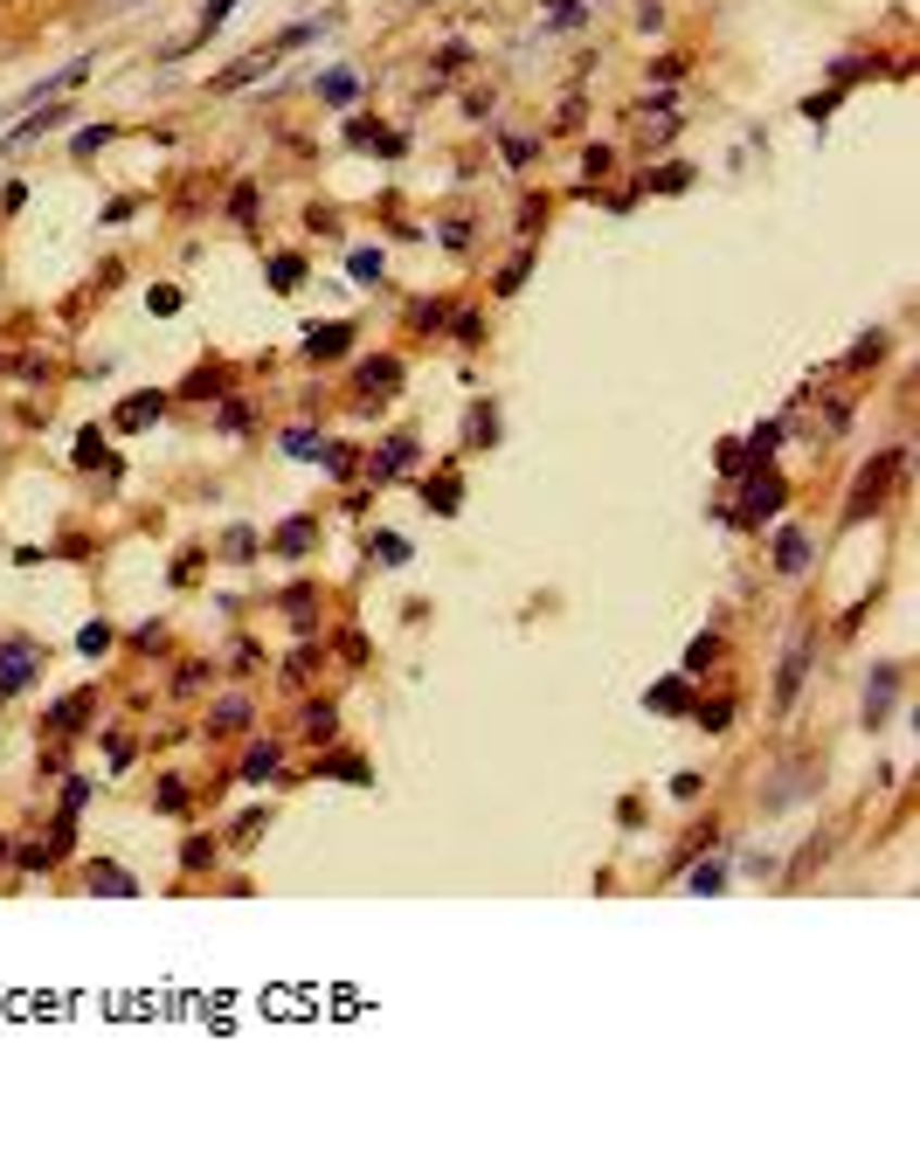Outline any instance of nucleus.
Here are the masks:
<instances>
[{
    "label": "nucleus",
    "mask_w": 920,
    "mask_h": 1175,
    "mask_svg": "<svg viewBox=\"0 0 920 1175\" xmlns=\"http://www.w3.org/2000/svg\"><path fill=\"white\" fill-rule=\"evenodd\" d=\"M789 484L776 478V470H755V478L741 484V519H768V511H782Z\"/></svg>",
    "instance_id": "f257e3e1"
},
{
    "label": "nucleus",
    "mask_w": 920,
    "mask_h": 1175,
    "mask_svg": "<svg viewBox=\"0 0 920 1175\" xmlns=\"http://www.w3.org/2000/svg\"><path fill=\"white\" fill-rule=\"evenodd\" d=\"M55 125H63V111H42V118H28L14 139H42V131H55Z\"/></svg>",
    "instance_id": "393cba45"
},
{
    "label": "nucleus",
    "mask_w": 920,
    "mask_h": 1175,
    "mask_svg": "<svg viewBox=\"0 0 920 1175\" xmlns=\"http://www.w3.org/2000/svg\"><path fill=\"white\" fill-rule=\"evenodd\" d=\"M35 678V650L28 643H8V650H0V692H22Z\"/></svg>",
    "instance_id": "7ed1b4c3"
},
{
    "label": "nucleus",
    "mask_w": 920,
    "mask_h": 1175,
    "mask_svg": "<svg viewBox=\"0 0 920 1175\" xmlns=\"http://www.w3.org/2000/svg\"><path fill=\"white\" fill-rule=\"evenodd\" d=\"M326 774H332V782H361V788L374 782V774H367V761H353V754H340V761H326Z\"/></svg>",
    "instance_id": "dca6fc26"
},
{
    "label": "nucleus",
    "mask_w": 920,
    "mask_h": 1175,
    "mask_svg": "<svg viewBox=\"0 0 920 1175\" xmlns=\"http://www.w3.org/2000/svg\"><path fill=\"white\" fill-rule=\"evenodd\" d=\"M340 733V719H332V706H312L305 712V741H332Z\"/></svg>",
    "instance_id": "ddd939ff"
},
{
    "label": "nucleus",
    "mask_w": 920,
    "mask_h": 1175,
    "mask_svg": "<svg viewBox=\"0 0 920 1175\" xmlns=\"http://www.w3.org/2000/svg\"><path fill=\"white\" fill-rule=\"evenodd\" d=\"M187 394H222V374H215V367L194 374V381H187Z\"/></svg>",
    "instance_id": "7c9ffc66"
},
{
    "label": "nucleus",
    "mask_w": 920,
    "mask_h": 1175,
    "mask_svg": "<svg viewBox=\"0 0 920 1175\" xmlns=\"http://www.w3.org/2000/svg\"><path fill=\"white\" fill-rule=\"evenodd\" d=\"M581 166H589V180H603L609 174V146H589V160H581Z\"/></svg>",
    "instance_id": "c85d7f7f"
},
{
    "label": "nucleus",
    "mask_w": 920,
    "mask_h": 1175,
    "mask_svg": "<svg viewBox=\"0 0 920 1175\" xmlns=\"http://www.w3.org/2000/svg\"><path fill=\"white\" fill-rule=\"evenodd\" d=\"M776 567H782V574H803V567H810V540H803V533H782V540H776Z\"/></svg>",
    "instance_id": "39448f33"
},
{
    "label": "nucleus",
    "mask_w": 920,
    "mask_h": 1175,
    "mask_svg": "<svg viewBox=\"0 0 920 1175\" xmlns=\"http://www.w3.org/2000/svg\"><path fill=\"white\" fill-rule=\"evenodd\" d=\"M160 415V394H131V402L118 408V429H146Z\"/></svg>",
    "instance_id": "0eeeda50"
},
{
    "label": "nucleus",
    "mask_w": 920,
    "mask_h": 1175,
    "mask_svg": "<svg viewBox=\"0 0 920 1175\" xmlns=\"http://www.w3.org/2000/svg\"><path fill=\"white\" fill-rule=\"evenodd\" d=\"M0 858H8V844H0Z\"/></svg>",
    "instance_id": "72a5a7b5"
},
{
    "label": "nucleus",
    "mask_w": 920,
    "mask_h": 1175,
    "mask_svg": "<svg viewBox=\"0 0 920 1175\" xmlns=\"http://www.w3.org/2000/svg\"><path fill=\"white\" fill-rule=\"evenodd\" d=\"M229 8H236V0H209V14H201V28H222V22H229Z\"/></svg>",
    "instance_id": "473e14b6"
},
{
    "label": "nucleus",
    "mask_w": 920,
    "mask_h": 1175,
    "mask_svg": "<svg viewBox=\"0 0 920 1175\" xmlns=\"http://www.w3.org/2000/svg\"><path fill=\"white\" fill-rule=\"evenodd\" d=\"M90 893H111V899H131V893H139V885H131V879H125V871H118V864H98V871H90Z\"/></svg>",
    "instance_id": "423d86ee"
},
{
    "label": "nucleus",
    "mask_w": 920,
    "mask_h": 1175,
    "mask_svg": "<svg viewBox=\"0 0 920 1175\" xmlns=\"http://www.w3.org/2000/svg\"><path fill=\"white\" fill-rule=\"evenodd\" d=\"M229 215L242 222V229H250V215H256V187H250V180H242L236 194H229Z\"/></svg>",
    "instance_id": "412c9836"
},
{
    "label": "nucleus",
    "mask_w": 920,
    "mask_h": 1175,
    "mask_svg": "<svg viewBox=\"0 0 920 1175\" xmlns=\"http://www.w3.org/2000/svg\"><path fill=\"white\" fill-rule=\"evenodd\" d=\"M277 774V747H256L250 761H242V782H270Z\"/></svg>",
    "instance_id": "4468645a"
},
{
    "label": "nucleus",
    "mask_w": 920,
    "mask_h": 1175,
    "mask_svg": "<svg viewBox=\"0 0 920 1175\" xmlns=\"http://www.w3.org/2000/svg\"><path fill=\"white\" fill-rule=\"evenodd\" d=\"M298 283H305V263H298V256H277V263H270V291H298Z\"/></svg>",
    "instance_id": "9d476101"
},
{
    "label": "nucleus",
    "mask_w": 920,
    "mask_h": 1175,
    "mask_svg": "<svg viewBox=\"0 0 920 1175\" xmlns=\"http://www.w3.org/2000/svg\"><path fill=\"white\" fill-rule=\"evenodd\" d=\"M776 443H782V422H761L755 435H747V450H755V457H768V450H776Z\"/></svg>",
    "instance_id": "5701e85b"
},
{
    "label": "nucleus",
    "mask_w": 920,
    "mask_h": 1175,
    "mask_svg": "<svg viewBox=\"0 0 920 1175\" xmlns=\"http://www.w3.org/2000/svg\"><path fill=\"white\" fill-rule=\"evenodd\" d=\"M394 381H402V359H367L361 367V388H367V402H381V394H394Z\"/></svg>",
    "instance_id": "20e7f679"
},
{
    "label": "nucleus",
    "mask_w": 920,
    "mask_h": 1175,
    "mask_svg": "<svg viewBox=\"0 0 920 1175\" xmlns=\"http://www.w3.org/2000/svg\"><path fill=\"white\" fill-rule=\"evenodd\" d=\"M318 98H326V104H353V77H346V70H326V77H318Z\"/></svg>",
    "instance_id": "9b49d317"
},
{
    "label": "nucleus",
    "mask_w": 920,
    "mask_h": 1175,
    "mask_svg": "<svg viewBox=\"0 0 920 1175\" xmlns=\"http://www.w3.org/2000/svg\"><path fill=\"white\" fill-rule=\"evenodd\" d=\"M77 643H84V650H90V657H98V650H104V643H111V630H104V622H90V630H84Z\"/></svg>",
    "instance_id": "c756f323"
},
{
    "label": "nucleus",
    "mask_w": 920,
    "mask_h": 1175,
    "mask_svg": "<svg viewBox=\"0 0 920 1175\" xmlns=\"http://www.w3.org/2000/svg\"><path fill=\"white\" fill-rule=\"evenodd\" d=\"M374 554H381V567H402V560H408V540H402V533H374Z\"/></svg>",
    "instance_id": "f3484780"
},
{
    "label": "nucleus",
    "mask_w": 920,
    "mask_h": 1175,
    "mask_svg": "<svg viewBox=\"0 0 920 1175\" xmlns=\"http://www.w3.org/2000/svg\"><path fill=\"white\" fill-rule=\"evenodd\" d=\"M644 706H651V712H685V685H679V678H671V685H651Z\"/></svg>",
    "instance_id": "1a4fd4ad"
},
{
    "label": "nucleus",
    "mask_w": 920,
    "mask_h": 1175,
    "mask_svg": "<svg viewBox=\"0 0 920 1175\" xmlns=\"http://www.w3.org/2000/svg\"><path fill=\"white\" fill-rule=\"evenodd\" d=\"M796 685H803V643L789 650V665H782V685H776V698H782V706L796 698Z\"/></svg>",
    "instance_id": "2eb2a0df"
},
{
    "label": "nucleus",
    "mask_w": 920,
    "mask_h": 1175,
    "mask_svg": "<svg viewBox=\"0 0 920 1175\" xmlns=\"http://www.w3.org/2000/svg\"><path fill=\"white\" fill-rule=\"evenodd\" d=\"M423 505H437L443 519H450V511H457V478H437V484H429V498H423Z\"/></svg>",
    "instance_id": "aec40b11"
},
{
    "label": "nucleus",
    "mask_w": 920,
    "mask_h": 1175,
    "mask_svg": "<svg viewBox=\"0 0 920 1175\" xmlns=\"http://www.w3.org/2000/svg\"><path fill=\"white\" fill-rule=\"evenodd\" d=\"M104 139H111V125H90V131H77V153L90 160V153H98V146H104Z\"/></svg>",
    "instance_id": "cd10ccee"
},
{
    "label": "nucleus",
    "mask_w": 920,
    "mask_h": 1175,
    "mask_svg": "<svg viewBox=\"0 0 920 1175\" xmlns=\"http://www.w3.org/2000/svg\"><path fill=\"white\" fill-rule=\"evenodd\" d=\"M242 719H250V706H242V698H229V706H222V712H215V733H236V727H242Z\"/></svg>",
    "instance_id": "b1692460"
},
{
    "label": "nucleus",
    "mask_w": 920,
    "mask_h": 1175,
    "mask_svg": "<svg viewBox=\"0 0 920 1175\" xmlns=\"http://www.w3.org/2000/svg\"><path fill=\"white\" fill-rule=\"evenodd\" d=\"M831 111H837V90H823V98H810V104H803V118H810V125H823Z\"/></svg>",
    "instance_id": "a878e982"
},
{
    "label": "nucleus",
    "mask_w": 920,
    "mask_h": 1175,
    "mask_svg": "<svg viewBox=\"0 0 920 1175\" xmlns=\"http://www.w3.org/2000/svg\"><path fill=\"white\" fill-rule=\"evenodd\" d=\"M651 187H657V194H679V187H692V166H665Z\"/></svg>",
    "instance_id": "4be33fe9"
},
{
    "label": "nucleus",
    "mask_w": 920,
    "mask_h": 1175,
    "mask_svg": "<svg viewBox=\"0 0 920 1175\" xmlns=\"http://www.w3.org/2000/svg\"><path fill=\"white\" fill-rule=\"evenodd\" d=\"M250 546H256V533H242V526H236V533H229V560H250Z\"/></svg>",
    "instance_id": "2f4dec72"
},
{
    "label": "nucleus",
    "mask_w": 920,
    "mask_h": 1175,
    "mask_svg": "<svg viewBox=\"0 0 920 1175\" xmlns=\"http://www.w3.org/2000/svg\"><path fill=\"white\" fill-rule=\"evenodd\" d=\"M713 657H720V636H700V643H692V650H685V671L700 678V671L713 665Z\"/></svg>",
    "instance_id": "a211bd4d"
},
{
    "label": "nucleus",
    "mask_w": 920,
    "mask_h": 1175,
    "mask_svg": "<svg viewBox=\"0 0 920 1175\" xmlns=\"http://www.w3.org/2000/svg\"><path fill=\"white\" fill-rule=\"evenodd\" d=\"M353 346V326H340V318H332V326H312L305 332V359H340Z\"/></svg>",
    "instance_id": "f03ea898"
},
{
    "label": "nucleus",
    "mask_w": 920,
    "mask_h": 1175,
    "mask_svg": "<svg viewBox=\"0 0 920 1175\" xmlns=\"http://www.w3.org/2000/svg\"><path fill=\"white\" fill-rule=\"evenodd\" d=\"M720 879H727L720 864H700V871H692V893H720Z\"/></svg>",
    "instance_id": "bb28decb"
},
{
    "label": "nucleus",
    "mask_w": 920,
    "mask_h": 1175,
    "mask_svg": "<svg viewBox=\"0 0 920 1175\" xmlns=\"http://www.w3.org/2000/svg\"><path fill=\"white\" fill-rule=\"evenodd\" d=\"M346 270H353V283H381V250H353Z\"/></svg>",
    "instance_id": "f8f14e48"
},
{
    "label": "nucleus",
    "mask_w": 920,
    "mask_h": 1175,
    "mask_svg": "<svg viewBox=\"0 0 920 1175\" xmlns=\"http://www.w3.org/2000/svg\"><path fill=\"white\" fill-rule=\"evenodd\" d=\"M408 457H416V443H408V435H394V443L381 450V457H374V478H394V470H402Z\"/></svg>",
    "instance_id": "6e6552de"
},
{
    "label": "nucleus",
    "mask_w": 920,
    "mask_h": 1175,
    "mask_svg": "<svg viewBox=\"0 0 920 1175\" xmlns=\"http://www.w3.org/2000/svg\"><path fill=\"white\" fill-rule=\"evenodd\" d=\"M277 546H285V554L298 560V554H305V546H312V526H305V519H291L285 533H277Z\"/></svg>",
    "instance_id": "6ab92c4d"
}]
</instances>
